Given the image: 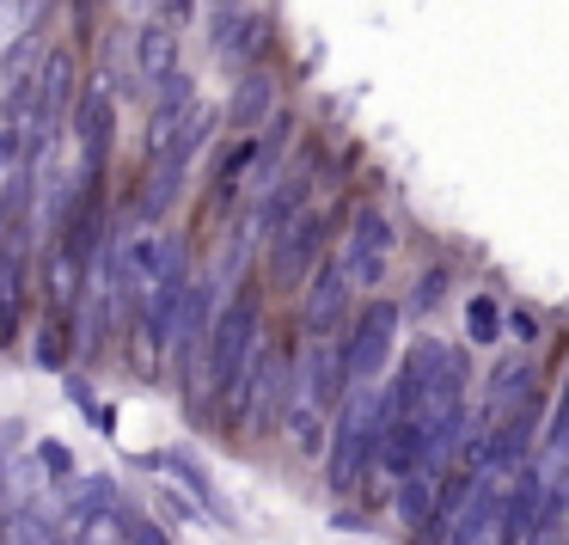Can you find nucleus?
Returning <instances> with one entry per match:
<instances>
[{
    "instance_id": "obj_32",
    "label": "nucleus",
    "mask_w": 569,
    "mask_h": 545,
    "mask_svg": "<svg viewBox=\"0 0 569 545\" xmlns=\"http://www.w3.org/2000/svg\"><path fill=\"white\" fill-rule=\"evenodd\" d=\"M19 31H26V26H19V19H13V7H7V0H0V50H7V43H13Z\"/></svg>"
},
{
    "instance_id": "obj_17",
    "label": "nucleus",
    "mask_w": 569,
    "mask_h": 545,
    "mask_svg": "<svg viewBox=\"0 0 569 545\" xmlns=\"http://www.w3.org/2000/svg\"><path fill=\"white\" fill-rule=\"evenodd\" d=\"M56 508L50 503H19L13 521H7V539L13 545H56Z\"/></svg>"
},
{
    "instance_id": "obj_2",
    "label": "nucleus",
    "mask_w": 569,
    "mask_h": 545,
    "mask_svg": "<svg viewBox=\"0 0 569 545\" xmlns=\"http://www.w3.org/2000/svg\"><path fill=\"white\" fill-rule=\"evenodd\" d=\"M74 99H80V87H74V56L68 50H50L38 68H31V111H26V123H19V136H31V160H38L43 148L56 141V129H62V117L74 111Z\"/></svg>"
},
{
    "instance_id": "obj_29",
    "label": "nucleus",
    "mask_w": 569,
    "mask_h": 545,
    "mask_svg": "<svg viewBox=\"0 0 569 545\" xmlns=\"http://www.w3.org/2000/svg\"><path fill=\"white\" fill-rule=\"evenodd\" d=\"M7 7H13V19H19V26H26V31H38V19L50 13L56 0H7Z\"/></svg>"
},
{
    "instance_id": "obj_26",
    "label": "nucleus",
    "mask_w": 569,
    "mask_h": 545,
    "mask_svg": "<svg viewBox=\"0 0 569 545\" xmlns=\"http://www.w3.org/2000/svg\"><path fill=\"white\" fill-rule=\"evenodd\" d=\"M19 166H26V136H19L13 123H7V129H0V178L19 172Z\"/></svg>"
},
{
    "instance_id": "obj_6",
    "label": "nucleus",
    "mask_w": 569,
    "mask_h": 545,
    "mask_svg": "<svg viewBox=\"0 0 569 545\" xmlns=\"http://www.w3.org/2000/svg\"><path fill=\"white\" fill-rule=\"evenodd\" d=\"M386 251H392V221H386L373 202H361L356 221H349V246H343V283L349 288H373L386 276Z\"/></svg>"
},
{
    "instance_id": "obj_27",
    "label": "nucleus",
    "mask_w": 569,
    "mask_h": 545,
    "mask_svg": "<svg viewBox=\"0 0 569 545\" xmlns=\"http://www.w3.org/2000/svg\"><path fill=\"white\" fill-rule=\"evenodd\" d=\"M38 459L56 472V478H74V454H68L62 442H38Z\"/></svg>"
},
{
    "instance_id": "obj_21",
    "label": "nucleus",
    "mask_w": 569,
    "mask_h": 545,
    "mask_svg": "<svg viewBox=\"0 0 569 545\" xmlns=\"http://www.w3.org/2000/svg\"><path fill=\"white\" fill-rule=\"evenodd\" d=\"M527 386H532V368L527 361H502L496 368V380H490V398H496V410H515V398H527Z\"/></svg>"
},
{
    "instance_id": "obj_8",
    "label": "nucleus",
    "mask_w": 569,
    "mask_h": 545,
    "mask_svg": "<svg viewBox=\"0 0 569 545\" xmlns=\"http://www.w3.org/2000/svg\"><path fill=\"white\" fill-rule=\"evenodd\" d=\"M270 13H258V7H233V13L214 19V56H221L227 68H258L263 56H270Z\"/></svg>"
},
{
    "instance_id": "obj_10",
    "label": "nucleus",
    "mask_w": 569,
    "mask_h": 545,
    "mask_svg": "<svg viewBox=\"0 0 569 545\" xmlns=\"http://www.w3.org/2000/svg\"><path fill=\"white\" fill-rule=\"evenodd\" d=\"M539 503H545V478L520 466V484L502 490V508H496L502 545H532V533H539Z\"/></svg>"
},
{
    "instance_id": "obj_5",
    "label": "nucleus",
    "mask_w": 569,
    "mask_h": 545,
    "mask_svg": "<svg viewBox=\"0 0 569 545\" xmlns=\"http://www.w3.org/2000/svg\"><path fill=\"white\" fill-rule=\"evenodd\" d=\"M392 344H398V300H368L356 331H349V344L337 349L343 356V380H380Z\"/></svg>"
},
{
    "instance_id": "obj_16",
    "label": "nucleus",
    "mask_w": 569,
    "mask_h": 545,
    "mask_svg": "<svg viewBox=\"0 0 569 545\" xmlns=\"http://www.w3.org/2000/svg\"><path fill=\"white\" fill-rule=\"evenodd\" d=\"M26 319V258H19V246L0 251V331H13V325Z\"/></svg>"
},
{
    "instance_id": "obj_18",
    "label": "nucleus",
    "mask_w": 569,
    "mask_h": 545,
    "mask_svg": "<svg viewBox=\"0 0 569 545\" xmlns=\"http://www.w3.org/2000/svg\"><path fill=\"white\" fill-rule=\"evenodd\" d=\"M307 197H312V172L288 178L282 190H270V197H263V209H258V234H276V227H282L295 209H307Z\"/></svg>"
},
{
    "instance_id": "obj_22",
    "label": "nucleus",
    "mask_w": 569,
    "mask_h": 545,
    "mask_svg": "<svg viewBox=\"0 0 569 545\" xmlns=\"http://www.w3.org/2000/svg\"><path fill=\"white\" fill-rule=\"evenodd\" d=\"M466 337H471V344H496V337H502V313H496L490 295H471L466 300Z\"/></svg>"
},
{
    "instance_id": "obj_23",
    "label": "nucleus",
    "mask_w": 569,
    "mask_h": 545,
    "mask_svg": "<svg viewBox=\"0 0 569 545\" xmlns=\"http://www.w3.org/2000/svg\"><path fill=\"white\" fill-rule=\"evenodd\" d=\"M80 276H87V264H74L68 251H56V264H50V300L56 307H74V295H80Z\"/></svg>"
},
{
    "instance_id": "obj_3",
    "label": "nucleus",
    "mask_w": 569,
    "mask_h": 545,
    "mask_svg": "<svg viewBox=\"0 0 569 545\" xmlns=\"http://www.w3.org/2000/svg\"><path fill=\"white\" fill-rule=\"evenodd\" d=\"M258 325H263V307L251 288H239L233 300H227V313L209 325V380L221 386V393H233V380L246 374V356L258 349Z\"/></svg>"
},
{
    "instance_id": "obj_19",
    "label": "nucleus",
    "mask_w": 569,
    "mask_h": 545,
    "mask_svg": "<svg viewBox=\"0 0 569 545\" xmlns=\"http://www.w3.org/2000/svg\"><path fill=\"white\" fill-rule=\"evenodd\" d=\"M429 508H435V472H405L398 478V515H405V527H422L429 521Z\"/></svg>"
},
{
    "instance_id": "obj_15",
    "label": "nucleus",
    "mask_w": 569,
    "mask_h": 545,
    "mask_svg": "<svg viewBox=\"0 0 569 545\" xmlns=\"http://www.w3.org/2000/svg\"><path fill=\"white\" fill-rule=\"evenodd\" d=\"M282 429H288V442H295L300 454H312V447H319V429H325V405H312L307 393H295V386H288V398H282Z\"/></svg>"
},
{
    "instance_id": "obj_33",
    "label": "nucleus",
    "mask_w": 569,
    "mask_h": 545,
    "mask_svg": "<svg viewBox=\"0 0 569 545\" xmlns=\"http://www.w3.org/2000/svg\"><path fill=\"white\" fill-rule=\"evenodd\" d=\"M68 398H74V405H87V410H92V386H87V380H68Z\"/></svg>"
},
{
    "instance_id": "obj_34",
    "label": "nucleus",
    "mask_w": 569,
    "mask_h": 545,
    "mask_svg": "<svg viewBox=\"0 0 569 545\" xmlns=\"http://www.w3.org/2000/svg\"><path fill=\"white\" fill-rule=\"evenodd\" d=\"M0 484H7V466H0Z\"/></svg>"
},
{
    "instance_id": "obj_1",
    "label": "nucleus",
    "mask_w": 569,
    "mask_h": 545,
    "mask_svg": "<svg viewBox=\"0 0 569 545\" xmlns=\"http://www.w3.org/2000/svg\"><path fill=\"white\" fill-rule=\"evenodd\" d=\"M337 405H343V417H337V435H331L325 484H331V490H356L361 472L373 466V429H380V386H373V380H349Z\"/></svg>"
},
{
    "instance_id": "obj_24",
    "label": "nucleus",
    "mask_w": 569,
    "mask_h": 545,
    "mask_svg": "<svg viewBox=\"0 0 569 545\" xmlns=\"http://www.w3.org/2000/svg\"><path fill=\"white\" fill-rule=\"evenodd\" d=\"M441 295H447V270H422L417 288H410V313H435Z\"/></svg>"
},
{
    "instance_id": "obj_4",
    "label": "nucleus",
    "mask_w": 569,
    "mask_h": 545,
    "mask_svg": "<svg viewBox=\"0 0 569 545\" xmlns=\"http://www.w3.org/2000/svg\"><path fill=\"white\" fill-rule=\"evenodd\" d=\"M325 251V215L319 209H295L282 227L270 234V283L276 288H295L312 276V264H319Z\"/></svg>"
},
{
    "instance_id": "obj_25",
    "label": "nucleus",
    "mask_w": 569,
    "mask_h": 545,
    "mask_svg": "<svg viewBox=\"0 0 569 545\" xmlns=\"http://www.w3.org/2000/svg\"><path fill=\"white\" fill-rule=\"evenodd\" d=\"M38 361H43V368H62V361H68V325L62 319L38 337Z\"/></svg>"
},
{
    "instance_id": "obj_31",
    "label": "nucleus",
    "mask_w": 569,
    "mask_h": 545,
    "mask_svg": "<svg viewBox=\"0 0 569 545\" xmlns=\"http://www.w3.org/2000/svg\"><path fill=\"white\" fill-rule=\"evenodd\" d=\"M190 13H197V0H160V19H172L178 31L190 26Z\"/></svg>"
},
{
    "instance_id": "obj_14",
    "label": "nucleus",
    "mask_w": 569,
    "mask_h": 545,
    "mask_svg": "<svg viewBox=\"0 0 569 545\" xmlns=\"http://www.w3.org/2000/svg\"><path fill=\"white\" fill-rule=\"evenodd\" d=\"M343 313H349V283H343V270L312 276V295H307V331H312V337L337 331V325H343Z\"/></svg>"
},
{
    "instance_id": "obj_12",
    "label": "nucleus",
    "mask_w": 569,
    "mask_h": 545,
    "mask_svg": "<svg viewBox=\"0 0 569 545\" xmlns=\"http://www.w3.org/2000/svg\"><path fill=\"white\" fill-rule=\"evenodd\" d=\"M227 129H263L276 117V75L270 68H246V75H239V87H233V99H227Z\"/></svg>"
},
{
    "instance_id": "obj_13",
    "label": "nucleus",
    "mask_w": 569,
    "mask_h": 545,
    "mask_svg": "<svg viewBox=\"0 0 569 545\" xmlns=\"http://www.w3.org/2000/svg\"><path fill=\"white\" fill-rule=\"evenodd\" d=\"M178 68V26L172 19H148V26L136 31V75L148 80H160V75H172Z\"/></svg>"
},
{
    "instance_id": "obj_20",
    "label": "nucleus",
    "mask_w": 569,
    "mask_h": 545,
    "mask_svg": "<svg viewBox=\"0 0 569 545\" xmlns=\"http://www.w3.org/2000/svg\"><path fill=\"white\" fill-rule=\"evenodd\" d=\"M166 466H172V472H178V478H184V484H190V496H197V503H202V508H209V515H227V503H221V496H214V484H209V472H202V459H197V454H190V447H178V454H166Z\"/></svg>"
},
{
    "instance_id": "obj_7",
    "label": "nucleus",
    "mask_w": 569,
    "mask_h": 545,
    "mask_svg": "<svg viewBox=\"0 0 569 545\" xmlns=\"http://www.w3.org/2000/svg\"><path fill=\"white\" fill-rule=\"evenodd\" d=\"M74 123H80V178L99 185L104 160H111V141H117V99H111V87H92L87 99H74Z\"/></svg>"
},
{
    "instance_id": "obj_30",
    "label": "nucleus",
    "mask_w": 569,
    "mask_h": 545,
    "mask_svg": "<svg viewBox=\"0 0 569 545\" xmlns=\"http://www.w3.org/2000/svg\"><path fill=\"white\" fill-rule=\"evenodd\" d=\"M123 545H166V527H153V521H129Z\"/></svg>"
},
{
    "instance_id": "obj_28",
    "label": "nucleus",
    "mask_w": 569,
    "mask_h": 545,
    "mask_svg": "<svg viewBox=\"0 0 569 545\" xmlns=\"http://www.w3.org/2000/svg\"><path fill=\"white\" fill-rule=\"evenodd\" d=\"M502 331H515L520 344H539V337H545V331H539V319H532L527 307H515V313H508V319H502Z\"/></svg>"
},
{
    "instance_id": "obj_9",
    "label": "nucleus",
    "mask_w": 569,
    "mask_h": 545,
    "mask_svg": "<svg viewBox=\"0 0 569 545\" xmlns=\"http://www.w3.org/2000/svg\"><path fill=\"white\" fill-rule=\"evenodd\" d=\"M172 239L166 234H153V227H141V234H129L123 239V251H117V283H123V295H148L153 288V276L166 270V258H172Z\"/></svg>"
},
{
    "instance_id": "obj_11",
    "label": "nucleus",
    "mask_w": 569,
    "mask_h": 545,
    "mask_svg": "<svg viewBox=\"0 0 569 545\" xmlns=\"http://www.w3.org/2000/svg\"><path fill=\"white\" fill-rule=\"evenodd\" d=\"M288 386H295V393H307L312 405L331 410L337 398H343V386H349V380H343V356H337V344L312 337V344H307V361H300V374H295Z\"/></svg>"
}]
</instances>
